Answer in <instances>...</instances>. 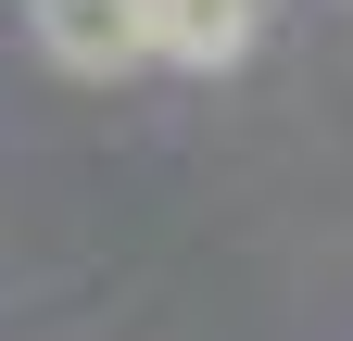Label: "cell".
<instances>
[{"mask_svg": "<svg viewBox=\"0 0 353 341\" xmlns=\"http://www.w3.org/2000/svg\"><path fill=\"white\" fill-rule=\"evenodd\" d=\"M38 51L63 76H126V64H152V26H139V0H38Z\"/></svg>", "mask_w": 353, "mask_h": 341, "instance_id": "6da1fadb", "label": "cell"}, {"mask_svg": "<svg viewBox=\"0 0 353 341\" xmlns=\"http://www.w3.org/2000/svg\"><path fill=\"white\" fill-rule=\"evenodd\" d=\"M139 26H152V64L214 76V64H240V51H252L265 0H139Z\"/></svg>", "mask_w": 353, "mask_h": 341, "instance_id": "7a4b0ae2", "label": "cell"}]
</instances>
